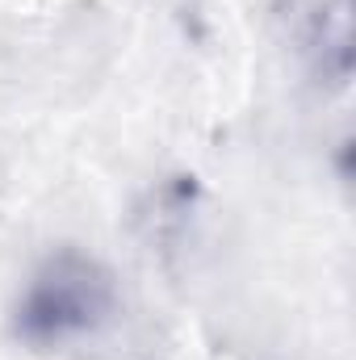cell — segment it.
<instances>
[{"mask_svg": "<svg viewBox=\"0 0 356 360\" xmlns=\"http://www.w3.org/2000/svg\"><path fill=\"white\" fill-rule=\"evenodd\" d=\"M122 314V289L105 260L84 248H55L25 276L13 302V335L30 352H72L96 344Z\"/></svg>", "mask_w": 356, "mask_h": 360, "instance_id": "6da1fadb", "label": "cell"}, {"mask_svg": "<svg viewBox=\"0 0 356 360\" xmlns=\"http://www.w3.org/2000/svg\"><path fill=\"white\" fill-rule=\"evenodd\" d=\"M306 51L314 55L319 76L344 84L352 72V0H323L310 17Z\"/></svg>", "mask_w": 356, "mask_h": 360, "instance_id": "7a4b0ae2", "label": "cell"}]
</instances>
